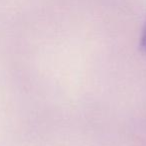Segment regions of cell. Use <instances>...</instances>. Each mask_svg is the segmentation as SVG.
Masks as SVG:
<instances>
[{"label":"cell","mask_w":146,"mask_h":146,"mask_svg":"<svg viewBox=\"0 0 146 146\" xmlns=\"http://www.w3.org/2000/svg\"><path fill=\"white\" fill-rule=\"evenodd\" d=\"M140 47H141L142 51L146 53V21L144 23L143 29L141 32V37H140Z\"/></svg>","instance_id":"cell-1"}]
</instances>
